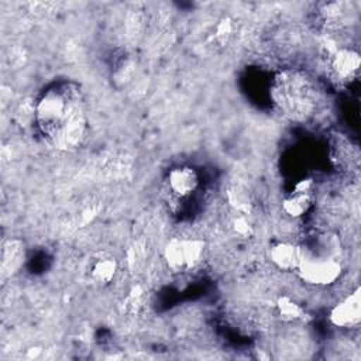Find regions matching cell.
<instances>
[{
    "instance_id": "6da1fadb",
    "label": "cell",
    "mask_w": 361,
    "mask_h": 361,
    "mask_svg": "<svg viewBox=\"0 0 361 361\" xmlns=\"http://www.w3.org/2000/svg\"><path fill=\"white\" fill-rule=\"evenodd\" d=\"M35 127L54 149L68 152L80 147L87 133L85 93L73 80H56L38 96L34 107Z\"/></svg>"
},
{
    "instance_id": "7a4b0ae2",
    "label": "cell",
    "mask_w": 361,
    "mask_h": 361,
    "mask_svg": "<svg viewBox=\"0 0 361 361\" xmlns=\"http://www.w3.org/2000/svg\"><path fill=\"white\" fill-rule=\"evenodd\" d=\"M269 99L283 118L303 123L314 117L320 107V89L306 71L285 68L275 73L269 85Z\"/></svg>"
},
{
    "instance_id": "3957f363",
    "label": "cell",
    "mask_w": 361,
    "mask_h": 361,
    "mask_svg": "<svg viewBox=\"0 0 361 361\" xmlns=\"http://www.w3.org/2000/svg\"><path fill=\"white\" fill-rule=\"evenodd\" d=\"M343 271V250L336 234L320 233L300 244V261L296 272L305 283L326 288L336 283Z\"/></svg>"
},
{
    "instance_id": "277c9868",
    "label": "cell",
    "mask_w": 361,
    "mask_h": 361,
    "mask_svg": "<svg viewBox=\"0 0 361 361\" xmlns=\"http://www.w3.org/2000/svg\"><path fill=\"white\" fill-rule=\"evenodd\" d=\"M204 241L192 237H173L164 247V259L173 272L196 268L204 257Z\"/></svg>"
},
{
    "instance_id": "5b68a950",
    "label": "cell",
    "mask_w": 361,
    "mask_h": 361,
    "mask_svg": "<svg viewBox=\"0 0 361 361\" xmlns=\"http://www.w3.org/2000/svg\"><path fill=\"white\" fill-rule=\"evenodd\" d=\"M327 65L333 80L338 85H348L358 76L361 58L351 47H334L327 51Z\"/></svg>"
},
{
    "instance_id": "8992f818",
    "label": "cell",
    "mask_w": 361,
    "mask_h": 361,
    "mask_svg": "<svg viewBox=\"0 0 361 361\" xmlns=\"http://www.w3.org/2000/svg\"><path fill=\"white\" fill-rule=\"evenodd\" d=\"M166 188L176 199L190 197L200 185L199 172L190 165H176L166 173Z\"/></svg>"
},
{
    "instance_id": "52a82bcc",
    "label": "cell",
    "mask_w": 361,
    "mask_h": 361,
    "mask_svg": "<svg viewBox=\"0 0 361 361\" xmlns=\"http://www.w3.org/2000/svg\"><path fill=\"white\" fill-rule=\"evenodd\" d=\"M329 320L340 329H353L361 322V290L355 288L350 295L337 302L330 313Z\"/></svg>"
},
{
    "instance_id": "ba28073f",
    "label": "cell",
    "mask_w": 361,
    "mask_h": 361,
    "mask_svg": "<svg viewBox=\"0 0 361 361\" xmlns=\"http://www.w3.org/2000/svg\"><path fill=\"white\" fill-rule=\"evenodd\" d=\"M282 212L292 217H303L313 206V182L312 179H303L296 183L295 189L282 199Z\"/></svg>"
},
{
    "instance_id": "9c48e42d",
    "label": "cell",
    "mask_w": 361,
    "mask_h": 361,
    "mask_svg": "<svg viewBox=\"0 0 361 361\" xmlns=\"http://www.w3.org/2000/svg\"><path fill=\"white\" fill-rule=\"evenodd\" d=\"M27 258L25 243L20 238H8L1 245V257H0V272L1 279H7L17 274L24 265Z\"/></svg>"
},
{
    "instance_id": "30bf717a",
    "label": "cell",
    "mask_w": 361,
    "mask_h": 361,
    "mask_svg": "<svg viewBox=\"0 0 361 361\" xmlns=\"http://www.w3.org/2000/svg\"><path fill=\"white\" fill-rule=\"evenodd\" d=\"M272 265L281 271H296L300 261V244L290 241H276L268 250Z\"/></svg>"
},
{
    "instance_id": "8fae6325",
    "label": "cell",
    "mask_w": 361,
    "mask_h": 361,
    "mask_svg": "<svg viewBox=\"0 0 361 361\" xmlns=\"http://www.w3.org/2000/svg\"><path fill=\"white\" fill-rule=\"evenodd\" d=\"M87 276L93 285L106 286L111 283L118 272V261L109 254H100L89 261Z\"/></svg>"
},
{
    "instance_id": "7c38bea8",
    "label": "cell",
    "mask_w": 361,
    "mask_h": 361,
    "mask_svg": "<svg viewBox=\"0 0 361 361\" xmlns=\"http://www.w3.org/2000/svg\"><path fill=\"white\" fill-rule=\"evenodd\" d=\"M276 310L281 319L285 322L302 320L306 316L305 309L296 300H293L290 296H286V295L281 296L276 300Z\"/></svg>"
},
{
    "instance_id": "4fadbf2b",
    "label": "cell",
    "mask_w": 361,
    "mask_h": 361,
    "mask_svg": "<svg viewBox=\"0 0 361 361\" xmlns=\"http://www.w3.org/2000/svg\"><path fill=\"white\" fill-rule=\"evenodd\" d=\"M231 228L234 230L235 234L241 237H248L252 234V226L247 217V214L237 213L233 220H231Z\"/></svg>"
}]
</instances>
